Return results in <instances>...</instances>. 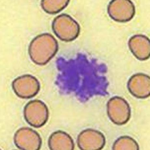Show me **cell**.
I'll list each match as a JSON object with an SVG mask.
<instances>
[{
    "label": "cell",
    "instance_id": "cell-1",
    "mask_svg": "<svg viewBox=\"0 0 150 150\" xmlns=\"http://www.w3.org/2000/svg\"><path fill=\"white\" fill-rule=\"evenodd\" d=\"M57 40L52 35L44 33L33 39L29 46L30 58L35 64L43 65L53 58L58 50Z\"/></svg>",
    "mask_w": 150,
    "mask_h": 150
},
{
    "label": "cell",
    "instance_id": "cell-2",
    "mask_svg": "<svg viewBox=\"0 0 150 150\" xmlns=\"http://www.w3.org/2000/svg\"><path fill=\"white\" fill-rule=\"evenodd\" d=\"M54 33L65 42L73 41L78 36L79 28L77 23L70 16L63 14L57 16L52 24Z\"/></svg>",
    "mask_w": 150,
    "mask_h": 150
},
{
    "label": "cell",
    "instance_id": "cell-3",
    "mask_svg": "<svg viewBox=\"0 0 150 150\" xmlns=\"http://www.w3.org/2000/svg\"><path fill=\"white\" fill-rule=\"evenodd\" d=\"M24 116L30 125L38 128L47 122L49 118L47 106L42 101L34 100L28 103L25 106Z\"/></svg>",
    "mask_w": 150,
    "mask_h": 150
},
{
    "label": "cell",
    "instance_id": "cell-4",
    "mask_svg": "<svg viewBox=\"0 0 150 150\" xmlns=\"http://www.w3.org/2000/svg\"><path fill=\"white\" fill-rule=\"evenodd\" d=\"M14 93L22 99H29L36 96L39 92L40 85L36 77L29 74L17 78L12 83Z\"/></svg>",
    "mask_w": 150,
    "mask_h": 150
},
{
    "label": "cell",
    "instance_id": "cell-5",
    "mask_svg": "<svg viewBox=\"0 0 150 150\" xmlns=\"http://www.w3.org/2000/svg\"><path fill=\"white\" fill-rule=\"evenodd\" d=\"M77 141L79 148L83 150L100 149L104 146L105 141L101 133L91 129L82 132L79 135Z\"/></svg>",
    "mask_w": 150,
    "mask_h": 150
},
{
    "label": "cell",
    "instance_id": "cell-6",
    "mask_svg": "<svg viewBox=\"0 0 150 150\" xmlns=\"http://www.w3.org/2000/svg\"><path fill=\"white\" fill-rule=\"evenodd\" d=\"M48 145L52 150H72L74 148L73 141L70 135L60 131L54 132L51 135Z\"/></svg>",
    "mask_w": 150,
    "mask_h": 150
},
{
    "label": "cell",
    "instance_id": "cell-7",
    "mask_svg": "<svg viewBox=\"0 0 150 150\" xmlns=\"http://www.w3.org/2000/svg\"><path fill=\"white\" fill-rule=\"evenodd\" d=\"M31 129L29 135H23V138H20L21 140H14L16 146L19 149L22 150H38L42 145V139L41 137L37 132ZM14 140H19L14 139Z\"/></svg>",
    "mask_w": 150,
    "mask_h": 150
},
{
    "label": "cell",
    "instance_id": "cell-8",
    "mask_svg": "<svg viewBox=\"0 0 150 150\" xmlns=\"http://www.w3.org/2000/svg\"><path fill=\"white\" fill-rule=\"evenodd\" d=\"M69 3V1H42L41 6L46 13L54 14L64 9Z\"/></svg>",
    "mask_w": 150,
    "mask_h": 150
}]
</instances>
